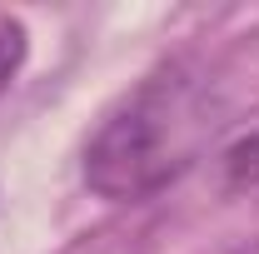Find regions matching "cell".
I'll list each match as a JSON object with an SVG mask.
<instances>
[{
	"label": "cell",
	"mask_w": 259,
	"mask_h": 254,
	"mask_svg": "<svg viewBox=\"0 0 259 254\" xmlns=\"http://www.w3.org/2000/svg\"><path fill=\"white\" fill-rule=\"evenodd\" d=\"M209 85L169 65L140 80L85 140V185L110 204H135L190 170L214 135Z\"/></svg>",
	"instance_id": "cell-1"
},
{
	"label": "cell",
	"mask_w": 259,
	"mask_h": 254,
	"mask_svg": "<svg viewBox=\"0 0 259 254\" xmlns=\"http://www.w3.org/2000/svg\"><path fill=\"white\" fill-rule=\"evenodd\" d=\"M225 180L234 185V190L259 185V130L244 135V140H234V145L225 150Z\"/></svg>",
	"instance_id": "cell-2"
},
{
	"label": "cell",
	"mask_w": 259,
	"mask_h": 254,
	"mask_svg": "<svg viewBox=\"0 0 259 254\" xmlns=\"http://www.w3.org/2000/svg\"><path fill=\"white\" fill-rule=\"evenodd\" d=\"M20 65H25V25L0 10V90L20 75Z\"/></svg>",
	"instance_id": "cell-3"
}]
</instances>
